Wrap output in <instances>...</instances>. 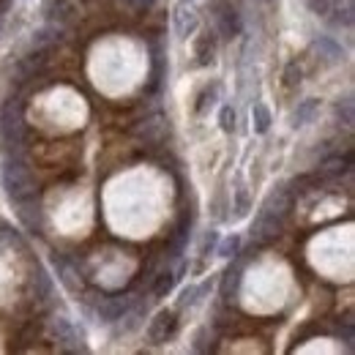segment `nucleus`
Instances as JSON below:
<instances>
[{
	"label": "nucleus",
	"instance_id": "1",
	"mask_svg": "<svg viewBox=\"0 0 355 355\" xmlns=\"http://www.w3.org/2000/svg\"><path fill=\"white\" fill-rule=\"evenodd\" d=\"M0 178H3V189H6V194H8L14 202L39 194V189H36V178H33V173H31V167H28L22 159H17V156H8V159H6Z\"/></svg>",
	"mask_w": 355,
	"mask_h": 355
},
{
	"label": "nucleus",
	"instance_id": "2",
	"mask_svg": "<svg viewBox=\"0 0 355 355\" xmlns=\"http://www.w3.org/2000/svg\"><path fill=\"white\" fill-rule=\"evenodd\" d=\"M25 115H22V101L19 98H8L0 110V139L6 148H17L25 139Z\"/></svg>",
	"mask_w": 355,
	"mask_h": 355
},
{
	"label": "nucleus",
	"instance_id": "3",
	"mask_svg": "<svg viewBox=\"0 0 355 355\" xmlns=\"http://www.w3.org/2000/svg\"><path fill=\"white\" fill-rule=\"evenodd\" d=\"M49 328H52V336L58 339V347L63 353H85V345H83L85 336H83V331H77L66 317H52Z\"/></svg>",
	"mask_w": 355,
	"mask_h": 355
},
{
	"label": "nucleus",
	"instance_id": "4",
	"mask_svg": "<svg viewBox=\"0 0 355 355\" xmlns=\"http://www.w3.org/2000/svg\"><path fill=\"white\" fill-rule=\"evenodd\" d=\"M282 222H284V219H279V216H273L270 211L260 208L257 219H254V224H252V241L260 243V246H266V243H270V241H276L279 232H282Z\"/></svg>",
	"mask_w": 355,
	"mask_h": 355
},
{
	"label": "nucleus",
	"instance_id": "5",
	"mask_svg": "<svg viewBox=\"0 0 355 355\" xmlns=\"http://www.w3.org/2000/svg\"><path fill=\"white\" fill-rule=\"evenodd\" d=\"M175 331H178L175 311L164 309L153 317V322H150V328H148V336H150L153 345H164V342H170V339L175 336Z\"/></svg>",
	"mask_w": 355,
	"mask_h": 355
},
{
	"label": "nucleus",
	"instance_id": "6",
	"mask_svg": "<svg viewBox=\"0 0 355 355\" xmlns=\"http://www.w3.org/2000/svg\"><path fill=\"white\" fill-rule=\"evenodd\" d=\"M17 208H19L17 216H19V222L28 232H42V205H39L36 197L17 200Z\"/></svg>",
	"mask_w": 355,
	"mask_h": 355
},
{
	"label": "nucleus",
	"instance_id": "7",
	"mask_svg": "<svg viewBox=\"0 0 355 355\" xmlns=\"http://www.w3.org/2000/svg\"><path fill=\"white\" fill-rule=\"evenodd\" d=\"M129 309V298L126 295H110V298H101L98 304H96V314H98V320H104V322H115V320H121L123 314Z\"/></svg>",
	"mask_w": 355,
	"mask_h": 355
},
{
	"label": "nucleus",
	"instance_id": "8",
	"mask_svg": "<svg viewBox=\"0 0 355 355\" xmlns=\"http://www.w3.org/2000/svg\"><path fill=\"white\" fill-rule=\"evenodd\" d=\"M263 208H266V211H270L273 216L284 219V216L293 211V191H290V189H284V186L273 189V191L268 194V200L263 202Z\"/></svg>",
	"mask_w": 355,
	"mask_h": 355
},
{
	"label": "nucleus",
	"instance_id": "9",
	"mask_svg": "<svg viewBox=\"0 0 355 355\" xmlns=\"http://www.w3.org/2000/svg\"><path fill=\"white\" fill-rule=\"evenodd\" d=\"M164 129H167L164 118H162V115H153V118L142 121L139 126H134V134H137L139 139H145V142H159V139L164 137Z\"/></svg>",
	"mask_w": 355,
	"mask_h": 355
},
{
	"label": "nucleus",
	"instance_id": "10",
	"mask_svg": "<svg viewBox=\"0 0 355 355\" xmlns=\"http://www.w3.org/2000/svg\"><path fill=\"white\" fill-rule=\"evenodd\" d=\"M175 31L178 36H183V39L197 31V11L189 3H180L175 8Z\"/></svg>",
	"mask_w": 355,
	"mask_h": 355
},
{
	"label": "nucleus",
	"instance_id": "11",
	"mask_svg": "<svg viewBox=\"0 0 355 355\" xmlns=\"http://www.w3.org/2000/svg\"><path fill=\"white\" fill-rule=\"evenodd\" d=\"M194 55H197V63L200 66H211L214 63V55H216V39L211 31L200 33L197 42H194Z\"/></svg>",
	"mask_w": 355,
	"mask_h": 355
},
{
	"label": "nucleus",
	"instance_id": "12",
	"mask_svg": "<svg viewBox=\"0 0 355 355\" xmlns=\"http://www.w3.org/2000/svg\"><path fill=\"white\" fill-rule=\"evenodd\" d=\"M216 19H219V31H222L224 39H232L238 31H241V22H238V14H235V8L232 6H227V3H219L216 6Z\"/></svg>",
	"mask_w": 355,
	"mask_h": 355
},
{
	"label": "nucleus",
	"instance_id": "13",
	"mask_svg": "<svg viewBox=\"0 0 355 355\" xmlns=\"http://www.w3.org/2000/svg\"><path fill=\"white\" fill-rule=\"evenodd\" d=\"M350 167H353V153H347V156H331V159L322 162L320 175L339 178V175H345V173H350Z\"/></svg>",
	"mask_w": 355,
	"mask_h": 355
},
{
	"label": "nucleus",
	"instance_id": "14",
	"mask_svg": "<svg viewBox=\"0 0 355 355\" xmlns=\"http://www.w3.org/2000/svg\"><path fill=\"white\" fill-rule=\"evenodd\" d=\"M314 49H317V52H322L320 58H325L328 63H339V60L345 58V49L336 44L334 39H325V36H320V39L314 42Z\"/></svg>",
	"mask_w": 355,
	"mask_h": 355
},
{
	"label": "nucleus",
	"instance_id": "15",
	"mask_svg": "<svg viewBox=\"0 0 355 355\" xmlns=\"http://www.w3.org/2000/svg\"><path fill=\"white\" fill-rule=\"evenodd\" d=\"M42 66H44V55H42V52H39V55H28V58H22V60H19L17 74H19L22 80H28V77H33Z\"/></svg>",
	"mask_w": 355,
	"mask_h": 355
},
{
	"label": "nucleus",
	"instance_id": "16",
	"mask_svg": "<svg viewBox=\"0 0 355 355\" xmlns=\"http://www.w3.org/2000/svg\"><path fill=\"white\" fill-rule=\"evenodd\" d=\"M55 266L60 270V282H63L69 290H80V287H83V279H74V270H71V266H69L63 257H55Z\"/></svg>",
	"mask_w": 355,
	"mask_h": 355
},
{
	"label": "nucleus",
	"instance_id": "17",
	"mask_svg": "<svg viewBox=\"0 0 355 355\" xmlns=\"http://www.w3.org/2000/svg\"><path fill=\"white\" fill-rule=\"evenodd\" d=\"M252 121H254V132L266 134L270 129V112H268L266 104H254L252 107Z\"/></svg>",
	"mask_w": 355,
	"mask_h": 355
},
{
	"label": "nucleus",
	"instance_id": "18",
	"mask_svg": "<svg viewBox=\"0 0 355 355\" xmlns=\"http://www.w3.org/2000/svg\"><path fill=\"white\" fill-rule=\"evenodd\" d=\"M173 287H175V273H173V270H162L159 279H156V284H153V293H156L159 298H164Z\"/></svg>",
	"mask_w": 355,
	"mask_h": 355
},
{
	"label": "nucleus",
	"instance_id": "19",
	"mask_svg": "<svg viewBox=\"0 0 355 355\" xmlns=\"http://www.w3.org/2000/svg\"><path fill=\"white\" fill-rule=\"evenodd\" d=\"M314 110H317V101H314V98H306V101L295 110V126H304L311 115H314Z\"/></svg>",
	"mask_w": 355,
	"mask_h": 355
},
{
	"label": "nucleus",
	"instance_id": "20",
	"mask_svg": "<svg viewBox=\"0 0 355 355\" xmlns=\"http://www.w3.org/2000/svg\"><path fill=\"white\" fill-rule=\"evenodd\" d=\"M238 249H241V238H238V235H230V238H224L222 241L219 254H222V257H235V254H238Z\"/></svg>",
	"mask_w": 355,
	"mask_h": 355
},
{
	"label": "nucleus",
	"instance_id": "21",
	"mask_svg": "<svg viewBox=\"0 0 355 355\" xmlns=\"http://www.w3.org/2000/svg\"><path fill=\"white\" fill-rule=\"evenodd\" d=\"M336 112H339V118H342V123L350 129L353 126V98H345L339 107H336Z\"/></svg>",
	"mask_w": 355,
	"mask_h": 355
},
{
	"label": "nucleus",
	"instance_id": "22",
	"mask_svg": "<svg viewBox=\"0 0 355 355\" xmlns=\"http://www.w3.org/2000/svg\"><path fill=\"white\" fill-rule=\"evenodd\" d=\"M238 276H241V266L230 268V270L224 273V284H222L224 295H230V290H235V284H238Z\"/></svg>",
	"mask_w": 355,
	"mask_h": 355
},
{
	"label": "nucleus",
	"instance_id": "23",
	"mask_svg": "<svg viewBox=\"0 0 355 355\" xmlns=\"http://www.w3.org/2000/svg\"><path fill=\"white\" fill-rule=\"evenodd\" d=\"M298 83H301V66L298 63H290L287 71H284V85L287 88H295Z\"/></svg>",
	"mask_w": 355,
	"mask_h": 355
},
{
	"label": "nucleus",
	"instance_id": "24",
	"mask_svg": "<svg viewBox=\"0 0 355 355\" xmlns=\"http://www.w3.org/2000/svg\"><path fill=\"white\" fill-rule=\"evenodd\" d=\"M55 33H58L55 28H44V31H39V33H36V39H33V46H36V49H42V46H46L49 42H55V39H58Z\"/></svg>",
	"mask_w": 355,
	"mask_h": 355
},
{
	"label": "nucleus",
	"instance_id": "25",
	"mask_svg": "<svg viewBox=\"0 0 355 355\" xmlns=\"http://www.w3.org/2000/svg\"><path fill=\"white\" fill-rule=\"evenodd\" d=\"M306 3H309V8L314 11V14L328 17V11L334 8V3H336V0H306Z\"/></svg>",
	"mask_w": 355,
	"mask_h": 355
},
{
	"label": "nucleus",
	"instance_id": "26",
	"mask_svg": "<svg viewBox=\"0 0 355 355\" xmlns=\"http://www.w3.org/2000/svg\"><path fill=\"white\" fill-rule=\"evenodd\" d=\"M219 96V85H214V88H208L202 93V98H200V107H197V112H205L208 110V104H214V98Z\"/></svg>",
	"mask_w": 355,
	"mask_h": 355
},
{
	"label": "nucleus",
	"instance_id": "27",
	"mask_svg": "<svg viewBox=\"0 0 355 355\" xmlns=\"http://www.w3.org/2000/svg\"><path fill=\"white\" fill-rule=\"evenodd\" d=\"M219 121H222V129L227 134L235 129V112H232V107H224L222 115H219Z\"/></svg>",
	"mask_w": 355,
	"mask_h": 355
},
{
	"label": "nucleus",
	"instance_id": "28",
	"mask_svg": "<svg viewBox=\"0 0 355 355\" xmlns=\"http://www.w3.org/2000/svg\"><path fill=\"white\" fill-rule=\"evenodd\" d=\"M249 211V200H246V191L238 189V205H235V216H243Z\"/></svg>",
	"mask_w": 355,
	"mask_h": 355
},
{
	"label": "nucleus",
	"instance_id": "29",
	"mask_svg": "<svg viewBox=\"0 0 355 355\" xmlns=\"http://www.w3.org/2000/svg\"><path fill=\"white\" fill-rule=\"evenodd\" d=\"M153 3H156V0H129V6H132L134 11H148Z\"/></svg>",
	"mask_w": 355,
	"mask_h": 355
},
{
	"label": "nucleus",
	"instance_id": "30",
	"mask_svg": "<svg viewBox=\"0 0 355 355\" xmlns=\"http://www.w3.org/2000/svg\"><path fill=\"white\" fill-rule=\"evenodd\" d=\"M194 295H197V287H186V290H183V298H180V306L194 304Z\"/></svg>",
	"mask_w": 355,
	"mask_h": 355
},
{
	"label": "nucleus",
	"instance_id": "31",
	"mask_svg": "<svg viewBox=\"0 0 355 355\" xmlns=\"http://www.w3.org/2000/svg\"><path fill=\"white\" fill-rule=\"evenodd\" d=\"M0 31H3V17H0Z\"/></svg>",
	"mask_w": 355,
	"mask_h": 355
}]
</instances>
